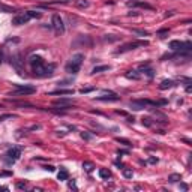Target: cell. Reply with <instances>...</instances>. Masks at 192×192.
<instances>
[{"instance_id": "1", "label": "cell", "mask_w": 192, "mask_h": 192, "mask_svg": "<svg viewBox=\"0 0 192 192\" xmlns=\"http://www.w3.org/2000/svg\"><path fill=\"white\" fill-rule=\"evenodd\" d=\"M54 68H56V65H41V66H36V68H32L33 69V74L36 75V77H39V78H47V77H51L54 74Z\"/></svg>"}, {"instance_id": "2", "label": "cell", "mask_w": 192, "mask_h": 192, "mask_svg": "<svg viewBox=\"0 0 192 192\" xmlns=\"http://www.w3.org/2000/svg\"><path fill=\"white\" fill-rule=\"evenodd\" d=\"M11 65L15 68V71L20 75H24V60L20 53H15L14 56H11Z\"/></svg>"}, {"instance_id": "3", "label": "cell", "mask_w": 192, "mask_h": 192, "mask_svg": "<svg viewBox=\"0 0 192 192\" xmlns=\"http://www.w3.org/2000/svg\"><path fill=\"white\" fill-rule=\"evenodd\" d=\"M149 45V41H134V42H128L125 45H122L117 53H126V51H131V50H135V48H140V47H147Z\"/></svg>"}, {"instance_id": "4", "label": "cell", "mask_w": 192, "mask_h": 192, "mask_svg": "<svg viewBox=\"0 0 192 192\" xmlns=\"http://www.w3.org/2000/svg\"><path fill=\"white\" fill-rule=\"evenodd\" d=\"M170 48L174 51H192V42H182V41H171L170 42Z\"/></svg>"}, {"instance_id": "5", "label": "cell", "mask_w": 192, "mask_h": 192, "mask_svg": "<svg viewBox=\"0 0 192 192\" xmlns=\"http://www.w3.org/2000/svg\"><path fill=\"white\" fill-rule=\"evenodd\" d=\"M6 158V162L11 165V164H14L15 161H18L20 159V156H21V147H12V149H9L8 152H6V155H5Z\"/></svg>"}, {"instance_id": "6", "label": "cell", "mask_w": 192, "mask_h": 192, "mask_svg": "<svg viewBox=\"0 0 192 192\" xmlns=\"http://www.w3.org/2000/svg\"><path fill=\"white\" fill-rule=\"evenodd\" d=\"M17 86V90L12 93L15 96H26V95H33L36 92V87L33 86H20V84H15Z\"/></svg>"}, {"instance_id": "7", "label": "cell", "mask_w": 192, "mask_h": 192, "mask_svg": "<svg viewBox=\"0 0 192 192\" xmlns=\"http://www.w3.org/2000/svg\"><path fill=\"white\" fill-rule=\"evenodd\" d=\"M32 20V17L29 15V12H24V14L21 15H17L12 18V24L14 26H21V24H26V23H29Z\"/></svg>"}, {"instance_id": "8", "label": "cell", "mask_w": 192, "mask_h": 192, "mask_svg": "<svg viewBox=\"0 0 192 192\" xmlns=\"http://www.w3.org/2000/svg\"><path fill=\"white\" fill-rule=\"evenodd\" d=\"M51 23H53V27H54V30H56L57 33H63V32H65V26H63V21H62L60 15L54 14Z\"/></svg>"}, {"instance_id": "9", "label": "cell", "mask_w": 192, "mask_h": 192, "mask_svg": "<svg viewBox=\"0 0 192 192\" xmlns=\"http://www.w3.org/2000/svg\"><path fill=\"white\" fill-rule=\"evenodd\" d=\"M80 68H81V65H78V63H75V62H69L68 65L65 66V71H66L68 74L77 75V74L80 72Z\"/></svg>"}, {"instance_id": "10", "label": "cell", "mask_w": 192, "mask_h": 192, "mask_svg": "<svg viewBox=\"0 0 192 192\" xmlns=\"http://www.w3.org/2000/svg\"><path fill=\"white\" fill-rule=\"evenodd\" d=\"M29 63H30V66L32 68H36V66H41V65H44V59L41 57V56H30V59H29Z\"/></svg>"}, {"instance_id": "11", "label": "cell", "mask_w": 192, "mask_h": 192, "mask_svg": "<svg viewBox=\"0 0 192 192\" xmlns=\"http://www.w3.org/2000/svg\"><path fill=\"white\" fill-rule=\"evenodd\" d=\"M72 104H74V101L69 98H60L54 101V105H59V107H72Z\"/></svg>"}, {"instance_id": "12", "label": "cell", "mask_w": 192, "mask_h": 192, "mask_svg": "<svg viewBox=\"0 0 192 192\" xmlns=\"http://www.w3.org/2000/svg\"><path fill=\"white\" fill-rule=\"evenodd\" d=\"M140 72H141V74H146L149 78H153V77H155V71H153V69L149 66V63H146V65H141V66H140Z\"/></svg>"}, {"instance_id": "13", "label": "cell", "mask_w": 192, "mask_h": 192, "mask_svg": "<svg viewBox=\"0 0 192 192\" xmlns=\"http://www.w3.org/2000/svg\"><path fill=\"white\" fill-rule=\"evenodd\" d=\"M129 105H131V108L135 110V111H138V110H144V108H146V104L143 102V99H140V101H131V102H129Z\"/></svg>"}, {"instance_id": "14", "label": "cell", "mask_w": 192, "mask_h": 192, "mask_svg": "<svg viewBox=\"0 0 192 192\" xmlns=\"http://www.w3.org/2000/svg\"><path fill=\"white\" fill-rule=\"evenodd\" d=\"M96 101H104V102H116V101H120V96H117L116 93H113L110 96H98Z\"/></svg>"}, {"instance_id": "15", "label": "cell", "mask_w": 192, "mask_h": 192, "mask_svg": "<svg viewBox=\"0 0 192 192\" xmlns=\"http://www.w3.org/2000/svg\"><path fill=\"white\" fill-rule=\"evenodd\" d=\"M125 77H126L128 80H135V81H137V80L141 78V74H140L138 71H128Z\"/></svg>"}, {"instance_id": "16", "label": "cell", "mask_w": 192, "mask_h": 192, "mask_svg": "<svg viewBox=\"0 0 192 192\" xmlns=\"http://www.w3.org/2000/svg\"><path fill=\"white\" fill-rule=\"evenodd\" d=\"M176 86V83L173 81V80H164L161 84H159V89L161 90H167V89H171V87H174Z\"/></svg>"}, {"instance_id": "17", "label": "cell", "mask_w": 192, "mask_h": 192, "mask_svg": "<svg viewBox=\"0 0 192 192\" xmlns=\"http://www.w3.org/2000/svg\"><path fill=\"white\" fill-rule=\"evenodd\" d=\"M57 179H59V180H68V179H69V173H68V170L62 167L60 171H59V174H57Z\"/></svg>"}, {"instance_id": "18", "label": "cell", "mask_w": 192, "mask_h": 192, "mask_svg": "<svg viewBox=\"0 0 192 192\" xmlns=\"http://www.w3.org/2000/svg\"><path fill=\"white\" fill-rule=\"evenodd\" d=\"M48 95H74V90H72V89H68V90H63V89H59V90L50 92Z\"/></svg>"}, {"instance_id": "19", "label": "cell", "mask_w": 192, "mask_h": 192, "mask_svg": "<svg viewBox=\"0 0 192 192\" xmlns=\"http://www.w3.org/2000/svg\"><path fill=\"white\" fill-rule=\"evenodd\" d=\"M83 168H84L86 173H92V171L95 170V164H93V162L86 161V162H83Z\"/></svg>"}, {"instance_id": "20", "label": "cell", "mask_w": 192, "mask_h": 192, "mask_svg": "<svg viewBox=\"0 0 192 192\" xmlns=\"http://www.w3.org/2000/svg\"><path fill=\"white\" fill-rule=\"evenodd\" d=\"M75 6L77 8H80V9H86V8H89V5H90V3H89V0H75Z\"/></svg>"}, {"instance_id": "21", "label": "cell", "mask_w": 192, "mask_h": 192, "mask_svg": "<svg viewBox=\"0 0 192 192\" xmlns=\"http://www.w3.org/2000/svg\"><path fill=\"white\" fill-rule=\"evenodd\" d=\"M110 69V66L108 65H101V66H95L93 69H92V74H101V72H105V71H108Z\"/></svg>"}, {"instance_id": "22", "label": "cell", "mask_w": 192, "mask_h": 192, "mask_svg": "<svg viewBox=\"0 0 192 192\" xmlns=\"http://www.w3.org/2000/svg\"><path fill=\"white\" fill-rule=\"evenodd\" d=\"M83 60H84V56L83 54H74L72 57H71V62H75V63H78V65H81L83 63Z\"/></svg>"}, {"instance_id": "23", "label": "cell", "mask_w": 192, "mask_h": 192, "mask_svg": "<svg viewBox=\"0 0 192 192\" xmlns=\"http://www.w3.org/2000/svg\"><path fill=\"white\" fill-rule=\"evenodd\" d=\"M99 177H101V179H110V177H111L110 170H107V168H101V170H99Z\"/></svg>"}, {"instance_id": "24", "label": "cell", "mask_w": 192, "mask_h": 192, "mask_svg": "<svg viewBox=\"0 0 192 192\" xmlns=\"http://www.w3.org/2000/svg\"><path fill=\"white\" fill-rule=\"evenodd\" d=\"M179 180H182V176H180V174L174 173V174H170V176H168V182H171V183H176V182H179Z\"/></svg>"}, {"instance_id": "25", "label": "cell", "mask_w": 192, "mask_h": 192, "mask_svg": "<svg viewBox=\"0 0 192 192\" xmlns=\"http://www.w3.org/2000/svg\"><path fill=\"white\" fill-rule=\"evenodd\" d=\"M119 39H120V36H114V35H105L104 36V41H107V42H116Z\"/></svg>"}, {"instance_id": "26", "label": "cell", "mask_w": 192, "mask_h": 192, "mask_svg": "<svg viewBox=\"0 0 192 192\" xmlns=\"http://www.w3.org/2000/svg\"><path fill=\"white\" fill-rule=\"evenodd\" d=\"M116 141L120 143V144H123V146H126V147H131V146H132V143L129 141V140H126V138H120V137H117V138H116Z\"/></svg>"}, {"instance_id": "27", "label": "cell", "mask_w": 192, "mask_h": 192, "mask_svg": "<svg viewBox=\"0 0 192 192\" xmlns=\"http://www.w3.org/2000/svg\"><path fill=\"white\" fill-rule=\"evenodd\" d=\"M122 174H123V177H125V179H132V176H134V171H132L131 168H123Z\"/></svg>"}, {"instance_id": "28", "label": "cell", "mask_w": 192, "mask_h": 192, "mask_svg": "<svg viewBox=\"0 0 192 192\" xmlns=\"http://www.w3.org/2000/svg\"><path fill=\"white\" fill-rule=\"evenodd\" d=\"M134 6H140V8H144V9H149V11H153V6H150L149 3H144V2H135Z\"/></svg>"}, {"instance_id": "29", "label": "cell", "mask_w": 192, "mask_h": 192, "mask_svg": "<svg viewBox=\"0 0 192 192\" xmlns=\"http://www.w3.org/2000/svg\"><path fill=\"white\" fill-rule=\"evenodd\" d=\"M132 33H135V35H140V36H149V32H146V30H141V29H132Z\"/></svg>"}, {"instance_id": "30", "label": "cell", "mask_w": 192, "mask_h": 192, "mask_svg": "<svg viewBox=\"0 0 192 192\" xmlns=\"http://www.w3.org/2000/svg\"><path fill=\"white\" fill-rule=\"evenodd\" d=\"M15 117H17L15 114H2V116H0V122H5L8 119H15Z\"/></svg>"}, {"instance_id": "31", "label": "cell", "mask_w": 192, "mask_h": 192, "mask_svg": "<svg viewBox=\"0 0 192 192\" xmlns=\"http://www.w3.org/2000/svg\"><path fill=\"white\" fill-rule=\"evenodd\" d=\"M141 120H143V125H144L146 128H150V126L153 125V120H152L150 117H143Z\"/></svg>"}, {"instance_id": "32", "label": "cell", "mask_w": 192, "mask_h": 192, "mask_svg": "<svg viewBox=\"0 0 192 192\" xmlns=\"http://www.w3.org/2000/svg\"><path fill=\"white\" fill-rule=\"evenodd\" d=\"M68 186L71 189H74V191H78V188H77V185H75V180H68Z\"/></svg>"}, {"instance_id": "33", "label": "cell", "mask_w": 192, "mask_h": 192, "mask_svg": "<svg viewBox=\"0 0 192 192\" xmlns=\"http://www.w3.org/2000/svg\"><path fill=\"white\" fill-rule=\"evenodd\" d=\"M95 90V87H87V89H81V90H80V93H90V92H93Z\"/></svg>"}, {"instance_id": "34", "label": "cell", "mask_w": 192, "mask_h": 192, "mask_svg": "<svg viewBox=\"0 0 192 192\" xmlns=\"http://www.w3.org/2000/svg\"><path fill=\"white\" fill-rule=\"evenodd\" d=\"M81 137H83L84 140H92V135L89 134V132H81Z\"/></svg>"}, {"instance_id": "35", "label": "cell", "mask_w": 192, "mask_h": 192, "mask_svg": "<svg viewBox=\"0 0 192 192\" xmlns=\"http://www.w3.org/2000/svg\"><path fill=\"white\" fill-rule=\"evenodd\" d=\"M44 170H47V171H54L56 168L53 167V165H44Z\"/></svg>"}, {"instance_id": "36", "label": "cell", "mask_w": 192, "mask_h": 192, "mask_svg": "<svg viewBox=\"0 0 192 192\" xmlns=\"http://www.w3.org/2000/svg\"><path fill=\"white\" fill-rule=\"evenodd\" d=\"M117 153H119V155H129V152H128V150H123V149H119Z\"/></svg>"}, {"instance_id": "37", "label": "cell", "mask_w": 192, "mask_h": 192, "mask_svg": "<svg viewBox=\"0 0 192 192\" xmlns=\"http://www.w3.org/2000/svg\"><path fill=\"white\" fill-rule=\"evenodd\" d=\"M149 164H158V158H155V156H152V158L149 159Z\"/></svg>"}, {"instance_id": "38", "label": "cell", "mask_w": 192, "mask_h": 192, "mask_svg": "<svg viewBox=\"0 0 192 192\" xmlns=\"http://www.w3.org/2000/svg\"><path fill=\"white\" fill-rule=\"evenodd\" d=\"M174 14H176V11H168L167 14H165V18H168V17H173Z\"/></svg>"}, {"instance_id": "39", "label": "cell", "mask_w": 192, "mask_h": 192, "mask_svg": "<svg viewBox=\"0 0 192 192\" xmlns=\"http://www.w3.org/2000/svg\"><path fill=\"white\" fill-rule=\"evenodd\" d=\"M26 186H27L26 183H18V185H17V188H18V189H26Z\"/></svg>"}, {"instance_id": "40", "label": "cell", "mask_w": 192, "mask_h": 192, "mask_svg": "<svg viewBox=\"0 0 192 192\" xmlns=\"http://www.w3.org/2000/svg\"><path fill=\"white\" fill-rule=\"evenodd\" d=\"M180 189L182 191H188V185L186 183H180Z\"/></svg>"}, {"instance_id": "41", "label": "cell", "mask_w": 192, "mask_h": 192, "mask_svg": "<svg viewBox=\"0 0 192 192\" xmlns=\"http://www.w3.org/2000/svg\"><path fill=\"white\" fill-rule=\"evenodd\" d=\"M69 0H56V3H68Z\"/></svg>"}, {"instance_id": "42", "label": "cell", "mask_w": 192, "mask_h": 192, "mask_svg": "<svg viewBox=\"0 0 192 192\" xmlns=\"http://www.w3.org/2000/svg\"><path fill=\"white\" fill-rule=\"evenodd\" d=\"M116 113H117V114H122V116H126V113H125V111H120V110H117Z\"/></svg>"}, {"instance_id": "43", "label": "cell", "mask_w": 192, "mask_h": 192, "mask_svg": "<svg viewBox=\"0 0 192 192\" xmlns=\"http://www.w3.org/2000/svg\"><path fill=\"white\" fill-rule=\"evenodd\" d=\"M128 122H129V123H134L135 119H134V117H128Z\"/></svg>"}, {"instance_id": "44", "label": "cell", "mask_w": 192, "mask_h": 192, "mask_svg": "<svg viewBox=\"0 0 192 192\" xmlns=\"http://www.w3.org/2000/svg\"><path fill=\"white\" fill-rule=\"evenodd\" d=\"M2 60H3V51L0 50V63H2Z\"/></svg>"}, {"instance_id": "45", "label": "cell", "mask_w": 192, "mask_h": 192, "mask_svg": "<svg viewBox=\"0 0 192 192\" xmlns=\"http://www.w3.org/2000/svg\"><path fill=\"white\" fill-rule=\"evenodd\" d=\"M0 191H8V188H3V186H0Z\"/></svg>"}]
</instances>
